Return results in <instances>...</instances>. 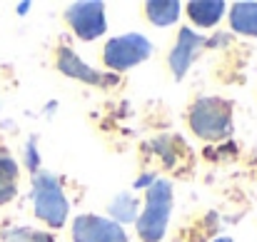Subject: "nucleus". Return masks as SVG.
<instances>
[{
  "label": "nucleus",
  "instance_id": "nucleus-13",
  "mask_svg": "<svg viewBox=\"0 0 257 242\" xmlns=\"http://www.w3.org/2000/svg\"><path fill=\"white\" fill-rule=\"evenodd\" d=\"M180 10H182V5L177 0H150V3H145L148 20L153 25H160V28H168L172 23H177Z\"/></svg>",
  "mask_w": 257,
  "mask_h": 242
},
{
  "label": "nucleus",
  "instance_id": "nucleus-3",
  "mask_svg": "<svg viewBox=\"0 0 257 242\" xmlns=\"http://www.w3.org/2000/svg\"><path fill=\"white\" fill-rule=\"evenodd\" d=\"M30 200H33L35 217L43 220L48 227L60 230V227L68 222L70 202H68L65 192H63L60 180H58L53 172L38 170V172L33 175V192H30Z\"/></svg>",
  "mask_w": 257,
  "mask_h": 242
},
{
  "label": "nucleus",
  "instance_id": "nucleus-11",
  "mask_svg": "<svg viewBox=\"0 0 257 242\" xmlns=\"http://www.w3.org/2000/svg\"><path fill=\"white\" fill-rule=\"evenodd\" d=\"M107 212H110V220L117 222L120 227L127 225V222H138V215H140V200L135 192H120L112 197V202L107 205Z\"/></svg>",
  "mask_w": 257,
  "mask_h": 242
},
{
  "label": "nucleus",
  "instance_id": "nucleus-9",
  "mask_svg": "<svg viewBox=\"0 0 257 242\" xmlns=\"http://www.w3.org/2000/svg\"><path fill=\"white\" fill-rule=\"evenodd\" d=\"M187 15L195 25L200 28H212L222 20L227 5L222 0H195V3H187Z\"/></svg>",
  "mask_w": 257,
  "mask_h": 242
},
{
  "label": "nucleus",
  "instance_id": "nucleus-5",
  "mask_svg": "<svg viewBox=\"0 0 257 242\" xmlns=\"http://www.w3.org/2000/svg\"><path fill=\"white\" fill-rule=\"evenodd\" d=\"M65 20L80 40H97L107 30L105 5L100 0H80V3L68 5Z\"/></svg>",
  "mask_w": 257,
  "mask_h": 242
},
{
  "label": "nucleus",
  "instance_id": "nucleus-16",
  "mask_svg": "<svg viewBox=\"0 0 257 242\" xmlns=\"http://www.w3.org/2000/svg\"><path fill=\"white\" fill-rule=\"evenodd\" d=\"M155 180H158V177H155V172H148V175H143V177L135 182V190H140V187H150Z\"/></svg>",
  "mask_w": 257,
  "mask_h": 242
},
{
  "label": "nucleus",
  "instance_id": "nucleus-1",
  "mask_svg": "<svg viewBox=\"0 0 257 242\" xmlns=\"http://www.w3.org/2000/svg\"><path fill=\"white\" fill-rule=\"evenodd\" d=\"M187 123L190 130L202 138V140H225L232 135L235 128V107L230 100L217 97V95H207V97H197L190 110H187Z\"/></svg>",
  "mask_w": 257,
  "mask_h": 242
},
{
  "label": "nucleus",
  "instance_id": "nucleus-17",
  "mask_svg": "<svg viewBox=\"0 0 257 242\" xmlns=\"http://www.w3.org/2000/svg\"><path fill=\"white\" fill-rule=\"evenodd\" d=\"M28 8H30V3H20V5H18V13H20V15H25V10H28Z\"/></svg>",
  "mask_w": 257,
  "mask_h": 242
},
{
  "label": "nucleus",
  "instance_id": "nucleus-7",
  "mask_svg": "<svg viewBox=\"0 0 257 242\" xmlns=\"http://www.w3.org/2000/svg\"><path fill=\"white\" fill-rule=\"evenodd\" d=\"M207 45L205 35L195 33L192 28H180L177 33V43L172 45L170 55H168V65H170L172 75L177 80L185 78V73L190 70V65L195 63V58L202 53V48Z\"/></svg>",
  "mask_w": 257,
  "mask_h": 242
},
{
  "label": "nucleus",
  "instance_id": "nucleus-4",
  "mask_svg": "<svg viewBox=\"0 0 257 242\" xmlns=\"http://www.w3.org/2000/svg\"><path fill=\"white\" fill-rule=\"evenodd\" d=\"M153 53H155V45L145 35H140V33H125V35L110 38L105 43L102 63H105V68H110L115 73H125V70L145 63Z\"/></svg>",
  "mask_w": 257,
  "mask_h": 242
},
{
  "label": "nucleus",
  "instance_id": "nucleus-8",
  "mask_svg": "<svg viewBox=\"0 0 257 242\" xmlns=\"http://www.w3.org/2000/svg\"><path fill=\"white\" fill-rule=\"evenodd\" d=\"M55 68H58L63 75H68V78H73V80L87 82V85L107 87V85L115 82V78H110V75L95 70L92 65H87L85 60H83L75 50H70V48H60V50H58V55H55Z\"/></svg>",
  "mask_w": 257,
  "mask_h": 242
},
{
  "label": "nucleus",
  "instance_id": "nucleus-15",
  "mask_svg": "<svg viewBox=\"0 0 257 242\" xmlns=\"http://www.w3.org/2000/svg\"><path fill=\"white\" fill-rule=\"evenodd\" d=\"M25 165H28V170H30L33 175L40 170V160H38V148H35V140H28V145H25Z\"/></svg>",
  "mask_w": 257,
  "mask_h": 242
},
{
  "label": "nucleus",
  "instance_id": "nucleus-2",
  "mask_svg": "<svg viewBox=\"0 0 257 242\" xmlns=\"http://www.w3.org/2000/svg\"><path fill=\"white\" fill-rule=\"evenodd\" d=\"M172 182L170 180H155L145 190V205L138 215V237L143 242H163L168 232L172 212Z\"/></svg>",
  "mask_w": 257,
  "mask_h": 242
},
{
  "label": "nucleus",
  "instance_id": "nucleus-10",
  "mask_svg": "<svg viewBox=\"0 0 257 242\" xmlns=\"http://www.w3.org/2000/svg\"><path fill=\"white\" fill-rule=\"evenodd\" d=\"M230 18V28L240 35H250V38H257V3H250V0H240L230 8L227 13Z\"/></svg>",
  "mask_w": 257,
  "mask_h": 242
},
{
  "label": "nucleus",
  "instance_id": "nucleus-12",
  "mask_svg": "<svg viewBox=\"0 0 257 242\" xmlns=\"http://www.w3.org/2000/svg\"><path fill=\"white\" fill-rule=\"evenodd\" d=\"M18 162L13 160V155L0 150V205H8L18 195Z\"/></svg>",
  "mask_w": 257,
  "mask_h": 242
},
{
  "label": "nucleus",
  "instance_id": "nucleus-18",
  "mask_svg": "<svg viewBox=\"0 0 257 242\" xmlns=\"http://www.w3.org/2000/svg\"><path fill=\"white\" fill-rule=\"evenodd\" d=\"M215 242H235V240H230V237H220V240H215Z\"/></svg>",
  "mask_w": 257,
  "mask_h": 242
},
{
  "label": "nucleus",
  "instance_id": "nucleus-14",
  "mask_svg": "<svg viewBox=\"0 0 257 242\" xmlns=\"http://www.w3.org/2000/svg\"><path fill=\"white\" fill-rule=\"evenodd\" d=\"M3 242H55L50 232L33 230V227H13L3 232Z\"/></svg>",
  "mask_w": 257,
  "mask_h": 242
},
{
  "label": "nucleus",
  "instance_id": "nucleus-6",
  "mask_svg": "<svg viewBox=\"0 0 257 242\" xmlns=\"http://www.w3.org/2000/svg\"><path fill=\"white\" fill-rule=\"evenodd\" d=\"M73 242H127L125 227L102 215H78L73 220Z\"/></svg>",
  "mask_w": 257,
  "mask_h": 242
}]
</instances>
